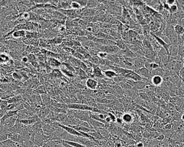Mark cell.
Here are the masks:
<instances>
[{
	"mask_svg": "<svg viewBox=\"0 0 184 147\" xmlns=\"http://www.w3.org/2000/svg\"><path fill=\"white\" fill-rule=\"evenodd\" d=\"M182 67V62L176 60H171L167 64L166 68L171 72L178 73Z\"/></svg>",
	"mask_w": 184,
	"mask_h": 147,
	"instance_id": "6da1fadb",
	"label": "cell"
},
{
	"mask_svg": "<svg viewBox=\"0 0 184 147\" xmlns=\"http://www.w3.org/2000/svg\"><path fill=\"white\" fill-rule=\"evenodd\" d=\"M67 107L71 109L78 110L82 111H94V108L84 104H72L67 105Z\"/></svg>",
	"mask_w": 184,
	"mask_h": 147,
	"instance_id": "7a4b0ae2",
	"label": "cell"
},
{
	"mask_svg": "<svg viewBox=\"0 0 184 147\" xmlns=\"http://www.w3.org/2000/svg\"><path fill=\"white\" fill-rule=\"evenodd\" d=\"M136 72L142 78H144L145 79H151L152 78L151 71L144 67L139 68L136 71Z\"/></svg>",
	"mask_w": 184,
	"mask_h": 147,
	"instance_id": "3957f363",
	"label": "cell"
},
{
	"mask_svg": "<svg viewBox=\"0 0 184 147\" xmlns=\"http://www.w3.org/2000/svg\"><path fill=\"white\" fill-rule=\"evenodd\" d=\"M179 45L170 44L168 46V55L171 57L175 58L178 56Z\"/></svg>",
	"mask_w": 184,
	"mask_h": 147,
	"instance_id": "277c9868",
	"label": "cell"
},
{
	"mask_svg": "<svg viewBox=\"0 0 184 147\" xmlns=\"http://www.w3.org/2000/svg\"><path fill=\"white\" fill-rule=\"evenodd\" d=\"M125 77L129 79L133 80V81H140L144 80L143 78H142L138 74H137L136 72H135L132 71L130 73H129V74L126 75Z\"/></svg>",
	"mask_w": 184,
	"mask_h": 147,
	"instance_id": "5b68a950",
	"label": "cell"
},
{
	"mask_svg": "<svg viewBox=\"0 0 184 147\" xmlns=\"http://www.w3.org/2000/svg\"><path fill=\"white\" fill-rule=\"evenodd\" d=\"M157 56V55L156 52L153 50H146V49H145L144 56L146 59L154 61Z\"/></svg>",
	"mask_w": 184,
	"mask_h": 147,
	"instance_id": "8992f818",
	"label": "cell"
},
{
	"mask_svg": "<svg viewBox=\"0 0 184 147\" xmlns=\"http://www.w3.org/2000/svg\"><path fill=\"white\" fill-rule=\"evenodd\" d=\"M163 32L164 35L167 36L168 38L170 37L171 36L175 33L173 26L172 25V24H167L165 29L163 31Z\"/></svg>",
	"mask_w": 184,
	"mask_h": 147,
	"instance_id": "52a82bcc",
	"label": "cell"
},
{
	"mask_svg": "<svg viewBox=\"0 0 184 147\" xmlns=\"http://www.w3.org/2000/svg\"><path fill=\"white\" fill-rule=\"evenodd\" d=\"M8 139L14 142L19 143L22 139H23V138L22 136L18 134H13L12 133H10L8 134Z\"/></svg>",
	"mask_w": 184,
	"mask_h": 147,
	"instance_id": "ba28073f",
	"label": "cell"
},
{
	"mask_svg": "<svg viewBox=\"0 0 184 147\" xmlns=\"http://www.w3.org/2000/svg\"><path fill=\"white\" fill-rule=\"evenodd\" d=\"M151 82L152 83V84L155 86H156L162 85L164 81V79L163 77L159 76H154L151 78Z\"/></svg>",
	"mask_w": 184,
	"mask_h": 147,
	"instance_id": "9c48e42d",
	"label": "cell"
},
{
	"mask_svg": "<svg viewBox=\"0 0 184 147\" xmlns=\"http://www.w3.org/2000/svg\"><path fill=\"white\" fill-rule=\"evenodd\" d=\"M87 87L91 90H95L97 87V82L93 79H88L86 82Z\"/></svg>",
	"mask_w": 184,
	"mask_h": 147,
	"instance_id": "30bf717a",
	"label": "cell"
},
{
	"mask_svg": "<svg viewBox=\"0 0 184 147\" xmlns=\"http://www.w3.org/2000/svg\"><path fill=\"white\" fill-rule=\"evenodd\" d=\"M101 50L106 51L107 52H116L118 51V47L116 46L115 45H107L104 46L102 47H100Z\"/></svg>",
	"mask_w": 184,
	"mask_h": 147,
	"instance_id": "8fae6325",
	"label": "cell"
},
{
	"mask_svg": "<svg viewBox=\"0 0 184 147\" xmlns=\"http://www.w3.org/2000/svg\"><path fill=\"white\" fill-rule=\"evenodd\" d=\"M147 82L145 81H134L132 85L135 87L138 90H143L146 87Z\"/></svg>",
	"mask_w": 184,
	"mask_h": 147,
	"instance_id": "7c38bea8",
	"label": "cell"
},
{
	"mask_svg": "<svg viewBox=\"0 0 184 147\" xmlns=\"http://www.w3.org/2000/svg\"><path fill=\"white\" fill-rule=\"evenodd\" d=\"M174 30L175 33L179 36H182L184 34V26L180 25V24H176L174 27Z\"/></svg>",
	"mask_w": 184,
	"mask_h": 147,
	"instance_id": "4fadbf2b",
	"label": "cell"
},
{
	"mask_svg": "<svg viewBox=\"0 0 184 147\" xmlns=\"http://www.w3.org/2000/svg\"><path fill=\"white\" fill-rule=\"evenodd\" d=\"M26 36V32L23 30H19L17 31H14L13 33H12V36L14 38H18Z\"/></svg>",
	"mask_w": 184,
	"mask_h": 147,
	"instance_id": "5bb4252c",
	"label": "cell"
},
{
	"mask_svg": "<svg viewBox=\"0 0 184 147\" xmlns=\"http://www.w3.org/2000/svg\"><path fill=\"white\" fill-rule=\"evenodd\" d=\"M122 120L123 122H125L126 124H130L132 121V116L131 115V114L126 113L122 117Z\"/></svg>",
	"mask_w": 184,
	"mask_h": 147,
	"instance_id": "9a60e30c",
	"label": "cell"
},
{
	"mask_svg": "<svg viewBox=\"0 0 184 147\" xmlns=\"http://www.w3.org/2000/svg\"><path fill=\"white\" fill-rule=\"evenodd\" d=\"M9 57L5 53L0 54V64H7L10 61Z\"/></svg>",
	"mask_w": 184,
	"mask_h": 147,
	"instance_id": "2e32d148",
	"label": "cell"
},
{
	"mask_svg": "<svg viewBox=\"0 0 184 147\" xmlns=\"http://www.w3.org/2000/svg\"><path fill=\"white\" fill-rule=\"evenodd\" d=\"M142 46L146 50H153L152 44L150 41L148 40H144L142 41Z\"/></svg>",
	"mask_w": 184,
	"mask_h": 147,
	"instance_id": "e0dca14e",
	"label": "cell"
},
{
	"mask_svg": "<svg viewBox=\"0 0 184 147\" xmlns=\"http://www.w3.org/2000/svg\"><path fill=\"white\" fill-rule=\"evenodd\" d=\"M170 44H178V35L175 33L168 37Z\"/></svg>",
	"mask_w": 184,
	"mask_h": 147,
	"instance_id": "ac0fdd59",
	"label": "cell"
},
{
	"mask_svg": "<svg viewBox=\"0 0 184 147\" xmlns=\"http://www.w3.org/2000/svg\"><path fill=\"white\" fill-rule=\"evenodd\" d=\"M105 75L109 78H115L116 77L118 76V75L117 73L113 71H105L103 72Z\"/></svg>",
	"mask_w": 184,
	"mask_h": 147,
	"instance_id": "d6986e66",
	"label": "cell"
},
{
	"mask_svg": "<svg viewBox=\"0 0 184 147\" xmlns=\"http://www.w3.org/2000/svg\"><path fill=\"white\" fill-rule=\"evenodd\" d=\"M65 143H66L67 144L73 146V147H86V146H84L83 145L79 143H78V142H73V141H64L63 140Z\"/></svg>",
	"mask_w": 184,
	"mask_h": 147,
	"instance_id": "ffe728a7",
	"label": "cell"
},
{
	"mask_svg": "<svg viewBox=\"0 0 184 147\" xmlns=\"http://www.w3.org/2000/svg\"><path fill=\"white\" fill-rule=\"evenodd\" d=\"M49 114V111L47 109H43L39 112V117L41 119H44Z\"/></svg>",
	"mask_w": 184,
	"mask_h": 147,
	"instance_id": "44dd1931",
	"label": "cell"
},
{
	"mask_svg": "<svg viewBox=\"0 0 184 147\" xmlns=\"http://www.w3.org/2000/svg\"><path fill=\"white\" fill-rule=\"evenodd\" d=\"M93 74L96 77H98V78H101L103 76L101 73V71L99 67H96L94 69Z\"/></svg>",
	"mask_w": 184,
	"mask_h": 147,
	"instance_id": "7402d4cb",
	"label": "cell"
},
{
	"mask_svg": "<svg viewBox=\"0 0 184 147\" xmlns=\"http://www.w3.org/2000/svg\"><path fill=\"white\" fill-rule=\"evenodd\" d=\"M178 10V7L177 5L173 4V5L170 7L169 12H170V13L171 14H176L177 13Z\"/></svg>",
	"mask_w": 184,
	"mask_h": 147,
	"instance_id": "603a6c76",
	"label": "cell"
},
{
	"mask_svg": "<svg viewBox=\"0 0 184 147\" xmlns=\"http://www.w3.org/2000/svg\"><path fill=\"white\" fill-rule=\"evenodd\" d=\"M8 105L9 104L7 101H5V100L2 101L1 104H0V109L2 110L3 111H6V109Z\"/></svg>",
	"mask_w": 184,
	"mask_h": 147,
	"instance_id": "cb8c5ba5",
	"label": "cell"
},
{
	"mask_svg": "<svg viewBox=\"0 0 184 147\" xmlns=\"http://www.w3.org/2000/svg\"><path fill=\"white\" fill-rule=\"evenodd\" d=\"M178 56L184 59V46L182 45H179Z\"/></svg>",
	"mask_w": 184,
	"mask_h": 147,
	"instance_id": "d4e9b609",
	"label": "cell"
},
{
	"mask_svg": "<svg viewBox=\"0 0 184 147\" xmlns=\"http://www.w3.org/2000/svg\"><path fill=\"white\" fill-rule=\"evenodd\" d=\"M81 6L80 4L77 2V1H74V2H71V8L74 9H79L80 8Z\"/></svg>",
	"mask_w": 184,
	"mask_h": 147,
	"instance_id": "484cf974",
	"label": "cell"
},
{
	"mask_svg": "<svg viewBox=\"0 0 184 147\" xmlns=\"http://www.w3.org/2000/svg\"><path fill=\"white\" fill-rule=\"evenodd\" d=\"M50 63L51 66H54V67H58L60 65V63L58 62V61L55 60L54 59H50Z\"/></svg>",
	"mask_w": 184,
	"mask_h": 147,
	"instance_id": "4316f807",
	"label": "cell"
},
{
	"mask_svg": "<svg viewBox=\"0 0 184 147\" xmlns=\"http://www.w3.org/2000/svg\"><path fill=\"white\" fill-rule=\"evenodd\" d=\"M129 36L131 38H137L138 36V33L135 31H133V30H130L129 31V33H128Z\"/></svg>",
	"mask_w": 184,
	"mask_h": 147,
	"instance_id": "83f0119b",
	"label": "cell"
},
{
	"mask_svg": "<svg viewBox=\"0 0 184 147\" xmlns=\"http://www.w3.org/2000/svg\"><path fill=\"white\" fill-rule=\"evenodd\" d=\"M8 139V134L5 133L0 135V142H2Z\"/></svg>",
	"mask_w": 184,
	"mask_h": 147,
	"instance_id": "f1b7e54d",
	"label": "cell"
},
{
	"mask_svg": "<svg viewBox=\"0 0 184 147\" xmlns=\"http://www.w3.org/2000/svg\"><path fill=\"white\" fill-rule=\"evenodd\" d=\"M13 77L14 79H16V80H21L22 78L21 75H20V74L19 73H17V72H14L13 73Z\"/></svg>",
	"mask_w": 184,
	"mask_h": 147,
	"instance_id": "f546056e",
	"label": "cell"
},
{
	"mask_svg": "<svg viewBox=\"0 0 184 147\" xmlns=\"http://www.w3.org/2000/svg\"><path fill=\"white\" fill-rule=\"evenodd\" d=\"M178 75L179 76V77L183 79H184V68L183 67H182L180 71H179Z\"/></svg>",
	"mask_w": 184,
	"mask_h": 147,
	"instance_id": "4dcf8cb0",
	"label": "cell"
},
{
	"mask_svg": "<svg viewBox=\"0 0 184 147\" xmlns=\"http://www.w3.org/2000/svg\"><path fill=\"white\" fill-rule=\"evenodd\" d=\"M140 94L141 97L142 98V99H143V100H145V101H148V100H149V97L148 96V95H147L146 94L144 93H140Z\"/></svg>",
	"mask_w": 184,
	"mask_h": 147,
	"instance_id": "1f68e13d",
	"label": "cell"
},
{
	"mask_svg": "<svg viewBox=\"0 0 184 147\" xmlns=\"http://www.w3.org/2000/svg\"><path fill=\"white\" fill-rule=\"evenodd\" d=\"M165 2L167 5H168L170 7L175 4V3H176V1H175V0H167V1H165Z\"/></svg>",
	"mask_w": 184,
	"mask_h": 147,
	"instance_id": "d6a6232c",
	"label": "cell"
},
{
	"mask_svg": "<svg viewBox=\"0 0 184 147\" xmlns=\"http://www.w3.org/2000/svg\"><path fill=\"white\" fill-rule=\"evenodd\" d=\"M106 147H113L114 146V143L112 141H108L105 143Z\"/></svg>",
	"mask_w": 184,
	"mask_h": 147,
	"instance_id": "836d02e7",
	"label": "cell"
},
{
	"mask_svg": "<svg viewBox=\"0 0 184 147\" xmlns=\"http://www.w3.org/2000/svg\"><path fill=\"white\" fill-rule=\"evenodd\" d=\"M22 17H23V18H24V19H30V14L26 12V13H24L23 14Z\"/></svg>",
	"mask_w": 184,
	"mask_h": 147,
	"instance_id": "e575fe53",
	"label": "cell"
},
{
	"mask_svg": "<svg viewBox=\"0 0 184 147\" xmlns=\"http://www.w3.org/2000/svg\"><path fill=\"white\" fill-rule=\"evenodd\" d=\"M164 139H165L164 135H163V134H161V135H159V136H158V138H157V140L158 141H163Z\"/></svg>",
	"mask_w": 184,
	"mask_h": 147,
	"instance_id": "d590c367",
	"label": "cell"
},
{
	"mask_svg": "<svg viewBox=\"0 0 184 147\" xmlns=\"http://www.w3.org/2000/svg\"><path fill=\"white\" fill-rule=\"evenodd\" d=\"M164 128H165V129L166 130H170L172 128V125L171 124H166L165 125V126H164Z\"/></svg>",
	"mask_w": 184,
	"mask_h": 147,
	"instance_id": "8d00e7d4",
	"label": "cell"
},
{
	"mask_svg": "<svg viewBox=\"0 0 184 147\" xmlns=\"http://www.w3.org/2000/svg\"><path fill=\"white\" fill-rule=\"evenodd\" d=\"M137 147H144V144L143 142H139L138 143H137L136 144Z\"/></svg>",
	"mask_w": 184,
	"mask_h": 147,
	"instance_id": "74e56055",
	"label": "cell"
},
{
	"mask_svg": "<svg viewBox=\"0 0 184 147\" xmlns=\"http://www.w3.org/2000/svg\"><path fill=\"white\" fill-rule=\"evenodd\" d=\"M28 60H29V59H28V58L27 57H23V58L22 59V61L23 62H24V63H27V62H28Z\"/></svg>",
	"mask_w": 184,
	"mask_h": 147,
	"instance_id": "f35d334b",
	"label": "cell"
},
{
	"mask_svg": "<svg viewBox=\"0 0 184 147\" xmlns=\"http://www.w3.org/2000/svg\"><path fill=\"white\" fill-rule=\"evenodd\" d=\"M116 121H117V122L118 124H122L123 123V121H122V119L118 118V119H116Z\"/></svg>",
	"mask_w": 184,
	"mask_h": 147,
	"instance_id": "ab89813d",
	"label": "cell"
},
{
	"mask_svg": "<svg viewBox=\"0 0 184 147\" xmlns=\"http://www.w3.org/2000/svg\"><path fill=\"white\" fill-rule=\"evenodd\" d=\"M181 119L182 120H183L184 121V114L181 116Z\"/></svg>",
	"mask_w": 184,
	"mask_h": 147,
	"instance_id": "60d3db41",
	"label": "cell"
},
{
	"mask_svg": "<svg viewBox=\"0 0 184 147\" xmlns=\"http://www.w3.org/2000/svg\"><path fill=\"white\" fill-rule=\"evenodd\" d=\"M182 67L184 68V60H183V62H182Z\"/></svg>",
	"mask_w": 184,
	"mask_h": 147,
	"instance_id": "b9f144b4",
	"label": "cell"
},
{
	"mask_svg": "<svg viewBox=\"0 0 184 147\" xmlns=\"http://www.w3.org/2000/svg\"><path fill=\"white\" fill-rule=\"evenodd\" d=\"M93 147H102V146H98V145H95Z\"/></svg>",
	"mask_w": 184,
	"mask_h": 147,
	"instance_id": "7bdbcfd3",
	"label": "cell"
},
{
	"mask_svg": "<svg viewBox=\"0 0 184 147\" xmlns=\"http://www.w3.org/2000/svg\"><path fill=\"white\" fill-rule=\"evenodd\" d=\"M183 147H184V146H183Z\"/></svg>",
	"mask_w": 184,
	"mask_h": 147,
	"instance_id": "ee69618b",
	"label": "cell"
}]
</instances>
